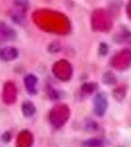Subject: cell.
I'll use <instances>...</instances> for the list:
<instances>
[{
    "mask_svg": "<svg viewBox=\"0 0 131 147\" xmlns=\"http://www.w3.org/2000/svg\"><path fill=\"white\" fill-rule=\"evenodd\" d=\"M0 30H1L2 34L8 38H14L16 36V34L13 30V28H11L9 26L5 25L4 23H0Z\"/></svg>",
    "mask_w": 131,
    "mask_h": 147,
    "instance_id": "cell-5",
    "label": "cell"
},
{
    "mask_svg": "<svg viewBox=\"0 0 131 147\" xmlns=\"http://www.w3.org/2000/svg\"><path fill=\"white\" fill-rule=\"evenodd\" d=\"M22 112L26 117H30V116L34 115V113L35 112V105L30 101L24 102L22 105Z\"/></svg>",
    "mask_w": 131,
    "mask_h": 147,
    "instance_id": "cell-4",
    "label": "cell"
},
{
    "mask_svg": "<svg viewBox=\"0 0 131 147\" xmlns=\"http://www.w3.org/2000/svg\"><path fill=\"white\" fill-rule=\"evenodd\" d=\"M37 77L34 75H28L25 78V85L27 90L32 94L35 93V84H37Z\"/></svg>",
    "mask_w": 131,
    "mask_h": 147,
    "instance_id": "cell-3",
    "label": "cell"
},
{
    "mask_svg": "<svg viewBox=\"0 0 131 147\" xmlns=\"http://www.w3.org/2000/svg\"><path fill=\"white\" fill-rule=\"evenodd\" d=\"M108 45L106 43H101V45H100V53L102 55H106L108 53Z\"/></svg>",
    "mask_w": 131,
    "mask_h": 147,
    "instance_id": "cell-8",
    "label": "cell"
},
{
    "mask_svg": "<svg viewBox=\"0 0 131 147\" xmlns=\"http://www.w3.org/2000/svg\"><path fill=\"white\" fill-rule=\"evenodd\" d=\"M18 56V51L14 47H4L0 50V58L3 61H12Z\"/></svg>",
    "mask_w": 131,
    "mask_h": 147,
    "instance_id": "cell-2",
    "label": "cell"
},
{
    "mask_svg": "<svg viewBox=\"0 0 131 147\" xmlns=\"http://www.w3.org/2000/svg\"><path fill=\"white\" fill-rule=\"evenodd\" d=\"M108 109V100L104 93H99L94 99V111L98 116H103Z\"/></svg>",
    "mask_w": 131,
    "mask_h": 147,
    "instance_id": "cell-1",
    "label": "cell"
},
{
    "mask_svg": "<svg viewBox=\"0 0 131 147\" xmlns=\"http://www.w3.org/2000/svg\"><path fill=\"white\" fill-rule=\"evenodd\" d=\"M84 144L87 147H100L103 145V141L99 139H89V140H86Z\"/></svg>",
    "mask_w": 131,
    "mask_h": 147,
    "instance_id": "cell-6",
    "label": "cell"
},
{
    "mask_svg": "<svg viewBox=\"0 0 131 147\" xmlns=\"http://www.w3.org/2000/svg\"><path fill=\"white\" fill-rule=\"evenodd\" d=\"M97 88V84H83L82 89L84 92H87V93H91Z\"/></svg>",
    "mask_w": 131,
    "mask_h": 147,
    "instance_id": "cell-7",
    "label": "cell"
}]
</instances>
